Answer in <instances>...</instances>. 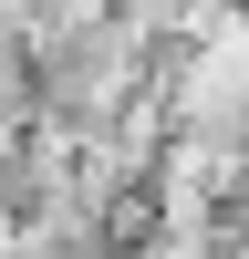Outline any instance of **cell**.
<instances>
[{
  "instance_id": "cell-5",
  "label": "cell",
  "mask_w": 249,
  "mask_h": 259,
  "mask_svg": "<svg viewBox=\"0 0 249 259\" xmlns=\"http://www.w3.org/2000/svg\"><path fill=\"white\" fill-rule=\"evenodd\" d=\"M239 166H249V124H239Z\"/></svg>"
},
{
  "instance_id": "cell-1",
  "label": "cell",
  "mask_w": 249,
  "mask_h": 259,
  "mask_svg": "<svg viewBox=\"0 0 249 259\" xmlns=\"http://www.w3.org/2000/svg\"><path fill=\"white\" fill-rule=\"evenodd\" d=\"M249 197L239 135H166L156 166H145V218L156 228H218V207Z\"/></svg>"
},
{
  "instance_id": "cell-6",
  "label": "cell",
  "mask_w": 249,
  "mask_h": 259,
  "mask_svg": "<svg viewBox=\"0 0 249 259\" xmlns=\"http://www.w3.org/2000/svg\"><path fill=\"white\" fill-rule=\"evenodd\" d=\"M104 11H135V0H104Z\"/></svg>"
},
{
  "instance_id": "cell-2",
  "label": "cell",
  "mask_w": 249,
  "mask_h": 259,
  "mask_svg": "<svg viewBox=\"0 0 249 259\" xmlns=\"http://www.w3.org/2000/svg\"><path fill=\"white\" fill-rule=\"evenodd\" d=\"M156 11H166V31H177V21H187V11H218V0H156Z\"/></svg>"
},
{
  "instance_id": "cell-3",
  "label": "cell",
  "mask_w": 249,
  "mask_h": 259,
  "mask_svg": "<svg viewBox=\"0 0 249 259\" xmlns=\"http://www.w3.org/2000/svg\"><path fill=\"white\" fill-rule=\"evenodd\" d=\"M0 207H11V135H0Z\"/></svg>"
},
{
  "instance_id": "cell-4",
  "label": "cell",
  "mask_w": 249,
  "mask_h": 259,
  "mask_svg": "<svg viewBox=\"0 0 249 259\" xmlns=\"http://www.w3.org/2000/svg\"><path fill=\"white\" fill-rule=\"evenodd\" d=\"M0 11H11V21H31V11H42V0H0Z\"/></svg>"
}]
</instances>
